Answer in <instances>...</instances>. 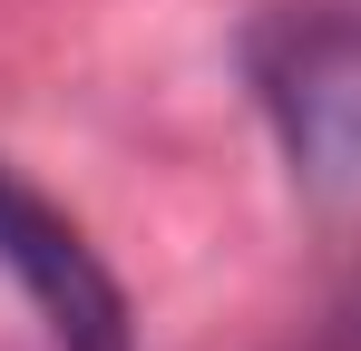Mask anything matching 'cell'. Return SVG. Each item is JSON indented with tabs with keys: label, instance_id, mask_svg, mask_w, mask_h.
<instances>
[{
	"label": "cell",
	"instance_id": "1",
	"mask_svg": "<svg viewBox=\"0 0 361 351\" xmlns=\"http://www.w3.org/2000/svg\"><path fill=\"white\" fill-rule=\"evenodd\" d=\"M254 108L274 117L302 195L361 205V10L342 0H274L244 30Z\"/></svg>",
	"mask_w": 361,
	"mask_h": 351
},
{
	"label": "cell",
	"instance_id": "2",
	"mask_svg": "<svg viewBox=\"0 0 361 351\" xmlns=\"http://www.w3.org/2000/svg\"><path fill=\"white\" fill-rule=\"evenodd\" d=\"M0 273L39 302L59 351H137V312H127L118 273L98 264V244L10 166H0Z\"/></svg>",
	"mask_w": 361,
	"mask_h": 351
}]
</instances>
